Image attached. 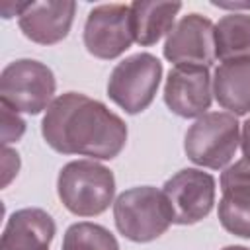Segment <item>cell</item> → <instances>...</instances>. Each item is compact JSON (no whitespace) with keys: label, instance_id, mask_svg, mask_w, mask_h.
<instances>
[{"label":"cell","instance_id":"obj_1","mask_svg":"<svg viewBox=\"0 0 250 250\" xmlns=\"http://www.w3.org/2000/svg\"><path fill=\"white\" fill-rule=\"evenodd\" d=\"M41 135L61 154L111 160L125 148L127 125L102 102L78 92H66L47 107Z\"/></svg>","mask_w":250,"mask_h":250},{"label":"cell","instance_id":"obj_2","mask_svg":"<svg viewBox=\"0 0 250 250\" xmlns=\"http://www.w3.org/2000/svg\"><path fill=\"white\" fill-rule=\"evenodd\" d=\"M57 193L70 213L96 217L113 201L115 178L109 168L96 160H72L59 172Z\"/></svg>","mask_w":250,"mask_h":250},{"label":"cell","instance_id":"obj_3","mask_svg":"<svg viewBox=\"0 0 250 250\" xmlns=\"http://www.w3.org/2000/svg\"><path fill=\"white\" fill-rule=\"evenodd\" d=\"M113 219L117 230L133 242H150L174 223L164 193L152 186L119 193L113 203Z\"/></svg>","mask_w":250,"mask_h":250},{"label":"cell","instance_id":"obj_4","mask_svg":"<svg viewBox=\"0 0 250 250\" xmlns=\"http://www.w3.org/2000/svg\"><path fill=\"white\" fill-rule=\"evenodd\" d=\"M238 143L240 131L236 117L227 111H211L197 117L188 129L184 150L193 164L219 170L232 160Z\"/></svg>","mask_w":250,"mask_h":250},{"label":"cell","instance_id":"obj_5","mask_svg":"<svg viewBox=\"0 0 250 250\" xmlns=\"http://www.w3.org/2000/svg\"><path fill=\"white\" fill-rule=\"evenodd\" d=\"M57 82L53 70L33 59H20L0 74V100L14 111L37 115L53 102Z\"/></svg>","mask_w":250,"mask_h":250},{"label":"cell","instance_id":"obj_6","mask_svg":"<svg viewBox=\"0 0 250 250\" xmlns=\"http://www.w3.org/2000/svg\"><path fill=\"white\" fill-rule=\"evenodd\" d=\"M160 78L162 62L150 53H137L115 64L107 80V96L121 109L135 115L152 104Z\"/></svg>","mask_w":250,"mask_h":250},{"label":"cell","instance_id":"obj_7","mask_svg":"<svg viewBox=\"0 0 250 250\" xmlns=\"http://www.w3.org/2000/svg\"><path fill=\"white\" fill-rule=\"evenodd\" d=\"M172 221L193 225L205 219L215 203V178L197 168H186L168 178L162 186Z\"/></svg>","mask_w":250,"mask_h":250},{"label":"cell","instance_id":"obj_8","mask_svg":"<svg viewBox=\"0 0 250 250\" xmlns=\"http://www.w3.org/2000/svg\"><path fill=\"white\" fill-rule=\"evenodd\" d=\"M133 41L131 6L100 4L90 10L84 23V47L90 55L111 61L123 55Z\"/></svg>","mask_w":250,"mask_h":250},{"label":"cell","instance_id":"obj_9","mask_svg":"<svg viewBox=\"0 0 250 250\" xmlns=\"http://www.w3.org/2000/svg\"><path fill=\"white\" fill-rule=\"evenodd\" d=\"M166 61L178 64L211 66L215 55V25L201 14L184 16L168 33L164 43Z\"/></svg>","mask_w":250,"mask_h":250},{"label":"cell","instance_id":"obj_10","mask_svg":"<svg viewBox=\"0 0 250 250\" xmlns=\"http://www.w3.org/2000/svg\"><path fill=\"white\" fill-rule=\"evenodd\" d=\"M213 100V78L207 66L178 64L168 72L164 102L180 117L191 119L207 113Z\"/></svg>","mask_w":250,"mask_h":250},{"label":"cell","instance_id":"obj_11","mask_svg":"<svg viewBox=\"0 0 250 250\" xmlns=\"http://www.w3.org/2000/svg\"><path fill=\"white\" fill-rule=\"evenodd\" d=\"M219 221L234 236L250 238V158H242L221 174Z\"/></svg>","mask_w":250,"mask_h":250},{"label":"cell","instance_id":"obj_12","mask_svg":"<svg viewBox=\"0 0 250 250\" xmlns=\"http://www.w3.org/2000/svg\"><path fill=\"white\" fill-rule=\"evenodd\" d=\"M76 4L72 0L25 2L18 16L21 33L39 45H55L62 41L72 25Z\"/></svg>","mask_w":250,"mask_h":250},{"label":"cell","instance_id":"obj_13","mask_svg":"<svg viewBox=\"0 0 250 250\" xmlns=\"http://www.w3.org/2000/svg\"><path fill=\"white\" fill-rule=\"evenodd\" d=\"M55 230V221L47 211L37 207L20 209L10 215L4 227L0 250H49Z\"/></svg>","mask_w":250,"mask_h":250},{"label":"cell","instance_id":"obj_14","mask_svg":"<svg viewBox=\"0 0 250 250\" xmlns=\"http://www.w3.org/2000/svg\"><path fill=\"white\" fill-rule=\"evenodd\" d=\"M213 96L234 117L246 115L250 111V59L221 62L213 74Z\"/></svg>","mask_w":250,"mask_h":250},{"label":"cell","instance_id":"obj_15","mask_svg":"<svg viewBox=\"0 0 250 250\" xmlns=\"http://www.w3.org/2000/svg\"><path fill=\"white\" fill-rule=\"evenodd\" d=\"M182 10L180 2L162 0H137L131 4V27L133 39L141 47H150L168 35L174 27V20Z\"/></svg>","mask_w":250,"mask_h":250},{"label":"cell","instance_id":"obj_16","mask_svg":"<svg viewBox=\"0 0 250 250\" xmlns=\"http://www.w3.org/2000/svg\"><path fill=\"white\" fill-rule=\"evenodd\" d=\"M215 55L221 62L250 59V14L232 12L215 23Z\"/></svg>","mask_w":250,"mask_h":250},{"label":"cell","instance_id":"obj_17","mask_svg":"<svg viewBox=\"0 0 250 250\" xmlns=\"http://www.w3.org/2000/svg\"><path fill=\"white\" fill-rule=\"evenodd\" d=\"M62 250H119V244L105 227L84 221L66 229Z\"/></svg>","mask_w":250,"mask_h":250},{"label":"cell","instance_id":"obj_18","mask_svg":"<svg viewBox=\"0 0 250 250\" xmlns=\"http://www.w3.org/2000/svg\"><path fill=\"white\" fill-rule=\"evenodd\" d=\"M2 143L4 146H8L14 141H20L21 135L25 133V121L18 115V111L10 109L8 105L2 104Z\"/></svg>","mask_w":250,"mask_h":250},{"label":"cell","instance_id":"obj_19","mask_svg":"<svg viewBox=\"0 0 250 250\" xmlns=\"http://www.w3.org/2000/svg\"><path fill=\"white\" fill-rule=\"evenodd\" d=\"M20 170V156L16 150H12L10 146H4L2 150V186L6 188L12 178L18 174Z\"/></svg>","mask_w":250,"mask_h":250},{"label":"cell","instance_id":"obj_20","mask_svg":"<svg viewBox=\"0 0 250 250\" xmlns=\"http://www.w3.org/2000/svg\"><path fill=\"white\" fill-rule=\"evenodd\" d=\"M23 4L25 2H4L0 6V12H2V18H12V16H20L21 10H23Z\"/></svg>","mask_w":250,"mask_h":250},{"label":"cell","instance_id":"obj_21","mask_svg":"<svg viewBox=\"0 0 250 250\" xmlns=\"http://www.w3.org/2000/svg\"><path fill=\"white\" fill-rule=\"evenodd\" d=\"M240 146H242V154H244V158H250V119H246L244 125H242Z\"/></svg>","mask_w":250,"mask_h":250},{"label":"cell","instance_id":"obj_22","mask_svg":"<svg viewBox=\"0 0 250 250\" xmlns=\"http://www.w3.org/2000/svg\"><path fill=\"white\" fill-rule=\"evenodd\" d=\"M213 6L219 8H229V10H238V8H250V2H213Z\"/></svg>","mask_w":250,"mask_h":250},{"label":"cell","instance_id":"obj_23","mask_svg":"<svg viewBox=\"0 0 250 250\" xmlns=\"http://www.w3.org/2000/svg\"><path fill=\"white\" fill-rule=\"evenodd\" d=\"M223 250H250V248H246V246H227Z\"/></svg>","mask_w":250,"mask_h":250}]
</instances>
